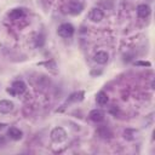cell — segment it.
<instances>
[{
  "label": "cell",
  "instance_id": "1",
  "mask_svg": "<svg viewBox=\"0 0 155 155\" xmlns=\"http://www.w3.org/2000/svg\"><path fill=\"white\" fill-rule=\"evenodd\" d=\"M64 13H69V15H79L84 10V5L80 1H69L68 4H65L62 7Z\"/></svg>",
  "mask_w": 155,
  "mask_h": 155
},
{
  "label": "cell",
  "instance_id": "2",
  "mask_svg": "<svg viewBox=\"0 0 155 155\" xmlns=\"http://www.w3.org/2000/svg\"><path fill=\"white\" fill-rule=\"evenodd\" d=\"M75 31V28L73 27V24L70 23H62L58 29H57V34L61 36V38H64V39H68V38H71L73 34Z\"/></svg>",
  "mask_w": 155,
  "mask_h": 155
},
{
  "label": "cell",
  "instance_id": "3",
  "mask_svg": "<svg viewBox=\"0 0 155 155\" xmlns=\"http://www.w3.org/2000/svg\"><path fill=\"white\" fill-rule=\"evenodd\" d=\"M50 136H51L52 142H54V143H62L67 139V132L62 127H54L51 131Z\"/></svg>",
  "mask_w": 155,
  "mask_h": 155
},
{
  "label": "cell",
  "instance_id": "4",
  "mask_svg": "<svg viewBox=\"0 0 155 155\" xmlns=\"http://www.w3.org/2000/svg\"><path fill=\"white\" fill-rule=\"evenodd\" d=\"M103 11L101 10V8H98V7H93V8H91L90 10V12H88V19L91 21V22H101L102 19H103Z\"/></svg>",
  "mask_w": 155,
  "mask_h": 155
},
{
  "label": "cell",
  "instance_id": "5",
  "mask_svg": "<svg viewBox=\"0 0 155 155\" xmlns=\"http://www.w3.org/2000/svg\"><path fill=\"white\" fill-rule=\"evenodd\" d=\"M84 99V91H79V92H75V93H73V94H70L69 97H68V99L65 101V103L62 105V108L61 109H58L59 111L62 110V109H64L65 108V105L67 104H70V103H74V102H80V101H82ZM57 110V111H58Z\"/></svg>",
  "mask_w": 155,
  "mask_h": 155
},
{
  "label": "cell",
  "instance_id": "6",
  "mask_svg": "<svg viewBox=\"0 0 155 155\" xmlns=\"http://www.w3.org/2000/svg\"><path fill=\"white\" fill-rule=\"evenodd\" d=\"M11 88L13 90L15 94H22V93L25 92V90H27V85H25V82L22 81V80H16V81L12 82Z\"/></svg>",
  "mask_w": 155,
  "mask_h": 155
},
{
  "label": "cell",
  "instance_id": "7",
  "mask_svg": "<svg viewBox=\"0 0 155 155\" xmlns=\"http://www.w3.org/2000/svg\"><path fill=\"white\" fill-rule=\"evenodd\" d=\"M104 116H105V114L101 109H93L88 113V117L93 122H102L104 120Z\"/></svg>",
  "mask_w": 155,
  "mask_h": 155
},
{
  "label": "cell",
  "instance_id": "8",
  "mask_svg": "<svg viewBox=\"0 0 155 155\" xmlns=\"http://www.w3.org/2000/svg\"><path fill=\"white\" fill-rule=\"evenodd\" d=\"M13 108H15V104L12 101H8V99H1L0 101V113L7 114V113L12 111Z\"/></svg>",
  "mask_w": 155,
  "mask_h": 155
},
{
  "label": "cell",
  "instance_id": "9",
  "mask_svg": "<svg viewBox=\"0 0 155 155\" xmlns=\"http://www.w3.org/2000/svg\"><path fill=\"white\" fill-rule=\"evenodd\" d=\"M151 12V8L149 5L147 4H140L137 6V15L140 17V18H147Z\"/></svg>",
  "mask_w": 155,
  "mask_h": 155
},
{
  "label": "cell",
  "instance_id": "10",
  "mask_svg": "<svg viewBox=\"0 0 155 155\" xmlns=\"http://www.w3.org/2000/svg\"><path fill=\"white\" fill-rule=\"evenodd\" d=\"M24 16V10L21 8V7H17V8H12L11 11L7 12V18L8 19H12V21H16V19H19Z\"/></svg>",
  "mask_w": 155,
  "mask_h": 155
},
{
  "label": "cell",
  "instance_id": "11",
  "mask_svg": "<svg viewBox=\"0 0 155 155\" xmlns=\"http://www.w3.org/2000/svg\"><path fill=\"white\" fill-rule=\"evenodd\" d=\"M7 136L12 140H19L23 137V132L19 128H17V127H10L8 131H7Z\"/></svg>",
  "mask_w": 155,
  "mask_h": 155
},
{
  "label": "cell",
  "instance_id": "12",
  "mask_svg": "<svg viewBox=\"0 0 155 155\" xmlns=\"http://www.w3.org/2000/svg\"><path fill=\"white\" fill-rule=\"evenodd\" d=\"M97 134L101 137V138H104V139H109L113 137V132L109 127L107 126H99L97 128Z\"/></svg>",
  "mask_w": 155,
  "mask_h": 155
},
{
  "label": "cell",
  "instance_id": "13",
  "mask_svg": "<svg viewBox=\"0 0 155 155\" xmlns=\"http://www.w3.org/2000/svg\"><path fill=\"white\" fill-rule=\"evenodd\" d=\"M93 59H94V62H97L98 64H105V63L108 62V59H109V54H108L105 51H98V52L94 54Z\"/></svg>",
  "mask_w": 155,
  "mask_h": 155
},
{
  "label": "cell",
  "instance_id": "14",
  "mask_svg": "<svg viewBox=\"0 0 155 155\" xmlns=\"http://www.w3.org/2000/svg\"><path fill=\"white\" fill-rule=\"evenodd\" d=\"M109 98H108V94L103 91H99L97 94H96V102L98 105H105L108 103Z\"/></svg>",
  "mask_w": 155,
  "mask_h": 155
},
{
  "label": "cell",
  "instance_id": "15",
  "mask_svg": "<svg viewBox=\"0 0 155 155\" xmlns=\"http://www.w3.org/2000/svg\"><path fill=\"white\" fill-rule=\"evenodd\" d=\"M133 132H134L133 130H130V128H127V130H125V132H124V137H125L126 139L131 140V139H133V136H132V133H133Z\"/></svg>",
  "mask_w": 155,
  "mask_h": 155
},
{
  "label": "cell",
  "instance_id": "16",
  "mask_svg": "<svg viewBox=\"0 0 155 155\" xmlns=\"http://www.w3.org/2000/svg\"><path fill=\"white\" fill-rule=\"evenodd\" d=\"M134 64L136 65H140V67H150L151 65V63L150 62H144V61H137V62H134Z\"/></svg>",
  "mask_w": 155,
  "mask_h": 155
},
{
  "label": "cell",
  "instance_id": "17",
  "mask_svg": "<svg viewBox=\"0 0 155 155\" xmlns=\"http://www.w3.org/2000/svg\"><path fill=\"white\" fill-rule=\"evenodd\" d=\"M102 74V70L101 69H92L91 71H90V75L91 76H98V75H101Z\"/></svg>",
  "mask_w": 155,
  "mask_h": 155
},
{
  "label": "cell",
  "instance_id": "18",
  "mask_svg": "<svg viewBox=\"0 0 155 155\" xmlns=\"http://www.w3.org/2000/svg\"><path fill=\"white\" fill-rule=\"evenodd\" d=\"M6 143V139L2 137V136H0V145H2V144H5Z\"/></svg>",
  "mask_w": 155,
  "mask_h": 155
},
{
  "label": "cell",
  "instance_id": "19",
  "mask_svg": "<svg viewBox=\"0 0 155 155\" xmlns=\"http://www.w3.org/2000/svg\"><path fill=\"white\" fill-rule=\"evenodd\" d=\"M5 126H6V124H0V131H1V130H2Z\"/></svg>",
  "mask_w": 155,
  "mask_h": 155
}]
</instances>
